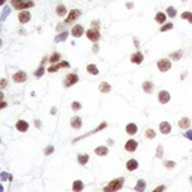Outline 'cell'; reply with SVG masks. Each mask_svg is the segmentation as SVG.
Listing matches in <instances>:
<instances>
[{
	"instance_id": "6da1fadb",
	"label": "cell",
	"mask_w": 192,
	"mask_h": 192,
	"mask_svg": "<svg viewBox=\"0 0 192 192\" xmlns=\"http://www.w3.org/2000/svg\"><path fill=\"white\" fill-rule=\"evenodd\" d=\"M123 185H125V179L123 177H117L114 180H111L108 185L104 186V192H117V191H120L122 188H123Z\"/></svg>"
},
{
	"instance_id": "7a4b0ae2",
	"label": "cell",
	"mask_w": 192,
	"mask_h": 192,
	"mask_svg": "<svg viewBox=\"0 0 192 192\" xmlns=\"http://www.w3.org/2000/svg\"><path fill=\"white\" fill-rule=\"evenodd\" d=\"M11 5L18 11H26V9H30V8L35 6L33 0H11Z\"/></svg>"
},
{
	"instance_id": "3957f363",
	"label": "cell",
	"mask_w": 192,
	"mask_h": 192,
	"mask_svg": "<svg viewBox=\"0 0 192 192\" xmlns=\"http://www.w3.org/2000/svg\"><path fill=\"white\" fill-rule=\"evenodd\" d=\"M78 75L75 74V72H71V74H68L66 77H65V80H63V86L65 87H72V86H75L77 83H78Z\"/></svg>"
},
{
	"instance_id": "277c9868",
	"label": "cell",
	"mask_w": 192,
	"mask_h": 192,
	"mask_svg": "<svg viewBox=\"0 0 192 192\" xmlns=\"http://www.w3.org/2000/svg\"><path fill=\"white\" fill-rule=\"evenodd\" d=\"M158 69L161 72H168L171 69V60L168 59H161L158 60Z\"/></svg>"
},
{
	"instance_id": "5b68a950",
	"label": "cell",
	"mask_w": 192,
	"mask_h": 192,
	"mask_svg": "<svg viewBox=\"0 0 192 192\" xmlns=\"http://www.w3.org/2000/svg\"><path fill=\"white\" fill-rule=\"evenodd\" d=\"M86 36H87V39H89V41H92V42H95V44L101 39L99 30H96V29H89V30L86 32Z\"/></svg>"
},
{
	"instance_id": "8992f818",
	"label": "cell",
	"mask_w": 192,
	"mask_h": 192,
	"mask_svg": "<svg viewBox=\"0 0 192 192\" xmlns=\"http://www.w3.org/2000/svg\"><path fill=\"white\" fill-rule=\"evenodd\" d=\"M170 99H171L170 92H167V90H161V92L158 93V101H159L161 104H168Z\"/></svg>"
},
{
	"instance_id": "52a82bcc",
	"label": "cell",
	"mask_w": 192,
	"mask_h": 192,
	"mask_svg": "<svg viewBox=\"0 0 192 192\" xmlns=\"http://www.w3.org/2000/svg\"><path fill=\"white\" fill-rule=\"evenodd\" d=\"M80 15H81V11H80V9H72L71 12L68 14V17H66V23L69 24V23L75 21V20H77L78 17H80Z\"/></svg>"
},
{
	"instance_id": "ba28073f",
	"label": "cell",
	"mask_w": 192,
	"mask_h": 192,
	"mask_svg": "<svg viewBox=\"0 0 192 192\" xmlns=\"http://www.w3.org/2000/svg\"><path fill=\"white\" fill-rule=\"evenodd\" d=\"M12 80H14L15 83H24L26 80H27V74L23 72V71H18V72H15V74H14Z\"/></svg>"
},
{
	"instance_id": "9c48e42d",
	"label": "cell",
	"mask_w": 192,
	"mask_h": 192,
	"mask_svg": "<svg viewBox=\"0 0 192 192\" xmlns=\"http://www.w3.org/2000/svg\"><path fill=\"white\" fill-rule=\"evenodd\" d=\"M159 131H161V134L168 135V134L171 132V123H170V122H161V125H159Z\"/></svg>"
},
{
	"instance_id": "30bf717a",
	"label": "cell",
	"mask_w": 192,
	"mask_h": 192,
	"mask_svg": "<svg viewBox=\"0 0 192 192\" xmlns=\"http://www.w3.org/2000/svg\"><path fill=\"white\" fill-rule=\"evenodd\" d=\"M137 147H138V143L135 141V140H128L126 144H125V150L132 153V152H135V150H137Z\"/></svg>"
},
{
	"instance_id": "8fae6325",
	"label": "cell",
	"mask_w": 192,
	"mask_h": 192,
	"mask_svg": "<svg viewBox=\"0 0 192 192\" xmlns=\"http://www.w3.org/2000/svg\"><path fill=\"white\" fill-rule=\"evenodd\" d=\"M30 18H32V15H30V12H27V11H21V12L18 14V21H20L21 24L29 23Z\"/></svg>"
},
{
	"instance_id": "7c38bea8",
	"label": "cell",
	"mask_w": 192,
	"mask_h": 192,
	"mask_svg": "<svg viewBox=\"0 0 192 192\" xmlns=\"http://www.w3.org/2000/svg\"><path fill=\"white\" fill-rule=\"evenodd\" d=\"M143 60H144V56H143V53H140V51H137V53H134L132 56H131V62H132L134 65L143 63Z\"/></svg>"
},
{
	"instance_id": "4fadbf2b",
	"label": "cell",
	"mask_w": 192,
	"mask_h": 192,
	"mask_svg": "<svg viewBox=\"0 0 192 192\" xmlns=\"http://www.w3.org/2000/svg\"><path fill=\"white\" fill-rule=\"evenodd\" d=\"M83 33H84V27H83L81 24H77V26H74V27H72V36L74 38L83 36Z\"/></svg>"
},
{
	"instance_id": "5bb4252c",
	"label": "cell",
	"mask_w": 192,
	"mask_h": 192,
	"mask_svg": "<svg viewBox=\"0 0 192 192\" xmlns=\"http://www.w3.org/2000/svg\"><path fill=\"white\" fill-rule=\"evenodd\" d=\"M17 131H20V132H27V129H29V123L26 120H18L17 122V125H15Z\"/></svg>"
},
{
	"instance_id": "9a60e30c",
	"label": "cell",
	"mask_w": 192,
	"mask_h": 192,
	"mask_svg": "<svg viewBox=\"0 0 192 192\" xmlns=\"http://www.w3.org/2000/svg\"><path fill=\"white\" fill-rule=\"evenodd\" d=\"M125 131H126L128 135H135V134L138 132V126H137L135 123H128L126 128H125Z\"/></svg>"
},
{
	"instance_id": "2e32d148",
	"label": "cell",
	"mask_w": 192,
	"mask_h": 192,
	"mask_svg": "<svg viewBox=\"0 0 192 192\" xmlns=\"http://www.w3.org/2000/svg\"><path fill=\"white\" fill-rule=\"evenodd\" d=\"M81 125H83L81 117L75 116V117H72V119H71V126H72L74 129H80V128H81Z\"/></svg>"
},
{
	"instance_id": "e0dca14e",
	"label": "cell",
	"mask_w": 192,
	"mask_h": 192,
	"mask_svg": "<svg viewBox=\"0 0 192 192\" xmlns=\"http://www.w3.org/2000/svg\"><path fill=\"white\" fill-rule=\"evenodd\" d=\"M189 126H191V119L182 117V119L179 120V128H180V129H189Z\"/></svg>"
},
{
	"instance_id": "ac0fdd59",
	"label": "cell",
	"mask_w": 192,
	"mask_h": 192,
	"mask_svg": "<svg viewBox=\"0 0 192 192\" xmlns=\"http://www.w3.org/2000/svg\"><path fill=\"white\" fill-rule=\"evenodd\" d=\"M138 168V161L137 159H129L126 162V170L128 171H135Z\"/></svg>"
},
{
	"instance_id": "d6986e66",
	"label": "cell",
	"mask_w": 192,
	"mask_h": 192,
	"mask_svg": "<svg viewBox=\"0 0 192 192\" xmlns=\"http://www.w3.org/2000/svg\"><path fill=\"white\" fill-rule=\"evenodd\" d=\"M146 188H147V183H146L143 179L137 180V185H135V191H137V192H144Z\"/></svg>"
},
{
	"instance_id": "ffe728a7",
	"label": "cell",
	"mask_w": 192,
	"mask_h": 192,
	"mask_svg": "<svg viewBox=\"0 0 192 192\" xmlns=\"http://www.w3.org/2000/svg\"><path fill=\"white\" fill-rule=\"evenodd\" d=\"M95 153L98 156H107L108 155V147L107 146H99V147L95 149Z\"/></svg>"
},
{
	"instance_id": "44dd1931",
	"label": "cell",
	"mask_w": 192,
	"mask_h": 192,
	"mask_svg": "<svg viewBox=\"0 0 192 192\" xmlns=\"http://www.w3.org/2000/svg\"><path fill=\"white\" fill-rule=\"evenodd\" d=\"M84 189V183L81 180H75L72 185V192H81Z\"/></svg>"
},
{
	"instance_id": "7402d4cb",
	"label": "cell",
	"mask_w": 192,
	"mask_h": 192,
	"mask_svg": "<svg viewBox=\"0 0 192 192\" xmlns=\"http://www.w3.org/2000/svg\"><path fill=\"white\" fill-rule=\"evenodd\" d=\"M155 20L158 24H165V21H167V14L165 12H158L155 17Z\"/></svg>"
},
{
	"instance_id": "603a6c76",
	"label": "cell",
	"mask_w": 192,
	"mask_h": 192,
	"mask_svg": "<svg viewBox=\"0 0 192 192\" xmlns=\"http://www.w3.org/2000/svg\"><path fill=\"white\" fill-rule=\"evenodd\" d=\"M99 90H101L102 93H108V92H111V86H110L107 81H102V83L99 84Z\"/></svg>"
},
{
	"instance_id": "cb8c5ba5",
	"label": "cell",
	"mask_w": 192,
	"mask_h": 192,
	"mask_svg": "<svg viewBox=\"0 0 192 192\" xmlns=\"http://www.w3.org/2000/svg\"><path fill=\"white\" fill-rule=\"evenodd\" d=\"M87 162H89V155H87V153H80V155H78V164L86 165Z\"/></svg>"
},
{
	"instance_id": "d4e9b609",
	"label": "cell",
	"mask_w": 192,
	"mask_h": 192,
	"mask_svg": "<svg viewBox=\"0 0 192 192\" xmlns=\"http://www.w3.org/2000/svg\"><path fill=\"white\" fill-rule=\"evenodd\" d=\"M87 72L89 74H92V75H98L99 74V69H98V66L96 65H87Z\"/></svg>"
},
{
	"instance_id": "484cf974",
	"label": "cell",
	"mask_w": 192,
	"mask_h": 192,
	"mask_svg": "<svg viewBox=\"0 0 192 192\" xmlns=\"http://www.w3.org/2000/svg\"><path fill=\"white\" fill-rule=\"evenodd\" d=\"M183 56V51L182 50H177V51H174V53L170 54V60H180Z\"/></svg>"
},
{
	"instance_id": "4316f807",
	"label": "cell",
	"mask_w": 192,
	"mask_h": 192,
	"mask_svg": "<svg viewBox=\"0 0 192 192\" xmlns=\"http://www.w3.org/2000/svg\"><path fill=\"white\" fill-rule=\"evenodd\" d=\"M56 14L59 15V17H65L68 12H66V8H65V5H59L57 8H56Z\"/></svg>"
},
{
	"instance_id": "83f0119b",
	"label": "cell",
	"mask_w": 192,
	"mask_h": 192,
	"mask_svg": "<svg viewBox=\"0 0 192 192\" xmlns=\"http://www.w3.org/2000/svg\"><path fill=\"white\" fill-rule=\"evenodd\" d=\"M143 90H144L146 93H152V92H153V84H152L150 81H144V83H143Z\"/></svg>"
},
{
	"instance_id": "f1b7e54d",
	"label": "cell",
	"mask_w": 192,
	"mask_h": 192,
	"mask_svg": "<svg viewBox=\"0 0 192 192\" xmlns=\"http://www.w3.org/2000/svg\"><path fill=\"white\" fill-rule=\"evenodd\" d=\"M48 60H50V63H53V65L59 63V60H60V53H57V51H56V53H53V54L50 56Z\"/></svg>"
},
{
	"instance_id": "f546056e",
	"label": "cell",
	"mask_w": 192,
	"mask_h": 192,
	"mask_svg": "<svg viewBox=\"0 0 192 192\" xmlns=\"http://www.w3.org/2000/svg\"><path fill=\"white\" fill-rule=\"evenodd\" d=\"M47 72V69L45 68H44V65H41L38 69H36V72H35V77H36V78H41L44 74H45Z\"/></svg>"
},
{
	"instance_id": "4dcf8cb0",
	"label": "cell",
	"mask_w": 192,
	"mask_h": 192,
	"mask_svg": "<svg viewBox=\"0 0 192 192\" xmlns=\"http://www.w3.org/2000/svg\"><path fill=\"white\" fill-rule=\"evenodd\" d=\"M105 128H107V122H102V123H101V125H99L98 128H96V129H93V131H92V132H89V134H87V135H90V134H96V132H99V131H102V129H105ZM87 135H86V137H87ZM83 138H84V137H83Z\"/></svg>"
},
{
	"instance_id": "1f68e13d",
	"label": "cell",
	"mask_w": 192,
	"mask_h": 192,
	"mask_svg": "<svg viewBox=\"0 0 192 192\" xmlns=\"http://www.w3.org/2000/svg\"><path fill=\"white\" fill-rule=\"evenodd\" d=\"M167 15H168V17H171V18H174V17L177 15L176 8H174V6H168V8H167Z\"/></svg>"
},
{
	"instance_id": "d6a6232c",
	"label": "cell",
	"mask_w": 192,
	"mask_h": 192,
	"mask_svg": "<svg viewBox=\"0 0 192 192\" xmlns=\"http://www.w3.org/2000/svg\"><path fill=\"white\" fill-rule=\"evenodd\" d=\"M180 18H182V20H188V21L192 24V12H189V11L183 12V14L180 15Z\"/></svg>"
},
{
	"instance_id": "836d02e7",
	"label": "cell",
	"mask_w": 192,
	"mask_h": 192,
	"mask_svg": "<svg viewBox=\"0 0 192 192\" xmlns=\"http://www.w3.org/2000/svg\"><path fill=\"white\" fill-rule=\"evenodd\" d=\"M68 32H62V33H60L59 35V36L56 38V42H63V41H66V38H68Z\"/></svg>"
},
{
	"instance_id": "e575fe53",
	"label": "cell",
	"mask_w": 192,
	"mask_h": 192,
	"mask_svg": "<svg viewBox=\"0 0 192 192\" xmlns=\"http://www.w3.org/2000/svg\"><path fill=\"white\" fill-rule=\"evenodd\" d=\"M59 69H62V68H60V62H59V63H56V65H53V66H50V68L47 69V72H50V74H53V72H56V71H59Z\"/></svg>"
},
{
	"instance_id": "d590c367",
	"label": "cell",
	"mask_w": 192,
	"mask_h": 192,
	"mask_svg": "<svg viewBox=\"0 0 192 192\" xmlns=\"http://www.w3.org/2000/svg\"><path fill=\"white\" fill-rule=\"evenodd\" d=\"M146 137L149 138V140H153V138L156 137V132H155L153 129H147V131H146Z\"/></svg>"
},
{
	"instance_id": "8d00e7d4",
	"label": "cell",
	"mask_w": 192,
	"mask_h": 192,
	"mask_svg": "<svg viewBox=\"0 0 192 192\" xmlns=\"http://www.w3.org/2000/svg\"><path fill=\"white\" fill-rule=\"evenodd\" d=\"M164 167L168 168V170H171V168L176 167V162H173V161H165V162H164Z\"/></svg>"
},
{
	"instance_id": "74e56055",
	"label": "cell",
	"mask_w": 192,
	"mask_h": 192,
	"mask_svg": "<svg viewBox=\"0 0 192 192\" xmlns=\"http://www.w3.org/2000/svg\"><path fill=\"white\" fill-rule=\"evenodd\" d=\"M0 180H12V176L3 171V173H0Z\"/></svg>"
},
{
	"instance_id": "f35d334b",
	"label": "cell",
	"mask_w": 192,
	"mask_h": 192,
	"mask_svg": "<svg viewBox=\"0 0 192 192\" xmlns=\"http://www.w3.org/2000/svg\"><path fill=\"white\" fill-rule=\"evenodd\" d=\"M174 27V24L173 23H168V24H164L162 27H161V32H167V30H171Z\"/></svg>"
},
{
	"instance_id": "ab89813d",
	"label": "cell",
	"mask_w": 192,
	"mask_h": 192,
	"mask_svg": "<svg viewBox=\"0 0 192 192\" xmlns=\"http://www.w3.org/2000/svg\"><path fill=\"white\" fill-rule=\"evenodd\" d=\"M71 107H72L74 111H78V110H81V104H80V102H77V101H74Z\"/></svg>"
},
{
	"instance_id": "60d3db41",
	"label": "cell",
	"mask_w": 192,
	"mask_h": 192,
	"mask_svg": "<svg viewBox=\"0 0 192 192\" xmlns=\"http://www.w3.org/2000/svg\"><path fill=\"white\" fill-rule=\"evenodd\" d=\"M162 152H164V147L158 146V150H156V158H162Z\"/></svg>"
},
{
	"instance_id": "b9f144b4",
	"label": "cell",
	"mask_w": 192,
	"mask_h": 192,
	"mask_svg": "<svg viewBox=\"0 0 192 192\" xmlns=\"http://www.w3.org/2000/svg\"><path fill=\"white\" fill-rule=\"evenodd\" d=\"M99 26H101V23H99L98 20H93V21H92V29H96V30H98Z\"/></svg>"
},
{
	"instance_id": "7bdbcfd3",
	"label": "cell",
	"mask_w": 192,
	"mask_h": 192,
	"mask_svg": "<svg viewBox=\"0 0 192 192\" xmlns=\"http://www.w3.org/2000/svg\"><path fill=\"white\" fill-rule=\"evenodd\" d=\"M6 86H8V80H5V78H2V80H0V90H2V89H5Z\"/></svg>"
},
{
	"instance_id": "ee69618b",
	"label": "cell",
	"mask_w": 192,
	"mask_h": 192,
	"mask_svg": "<svg viewBox=\"0 0 192 192\" xmlns=\"http://www.w3.org/2000/svg\"><path fill=\"white\" fill-rule=\"evenodd\" d=\"M53 152H54V147L53 146H50V147H47V149L44 150V153H45V155H50V153H53Z\"/></svg>"
},
{
	"instance_id": "f6af8a7d",
	"label": "cell",
	"mask_w": 192,
	"mask_h": 192,
	"mask_svg": "<svg viewBox=\"0 0 192 192\" xmlns=\"http://www.w3.org/2000/svg\"><path fill=\"white\" fill-rule=\"evenodd\" d=\"M185 137L192 141V129H188V131H186V132H185Z\"/></svg>"
},
{
	"instance_id": "bcb514c9",
	"label": "cell",
	"mask_w": 192,
	"mask_h": 192,
	"mask_svg": "<svg viewBox=\"0 0 192 192\" xmlns=\"http://www.w3.org/2000/svg\"><path fill=\"white\" fill-rule=\"evenodd\" d=\"M164 191H165V186H164V185H161V186H158V188H155L152 192H164Z\"/></svg>"
},
{
	"instance_id": "7dc6e473",
	"label": "cell",
	"mask_w": 192,
	"mask_h": 192,
	"mask_svg": "<svg viewBox=\"0 0 192 192\" xmlns=\"http://www.w3.org/2000/svg\"><path fill=\"white\" fill-rule=\"evenodd\" d=\"M8 14H9V8H6V9L3 11V15H2V20H5L6 17H8Z\"/></svg>"
},
{
	"instance_id": "c3c4849f",
	"label": "cell",
	"mask_w": 192,
	"mask_h": 192,
	"mask_svg": "<svg viewBox=\"0 0 192 192\" xmlns=\"http://www.w3.org/2000/svg\"><path fill=\"white\" fill-rule=\"evenodd\" d=\"M6 105H8V104H6L5 101H0V110H3V108H6Z\"/></svg>"
},
{
	"instance_id": "681fc988",
	"label": "cell",
	"mask_w": 192,
	"mask_h": 192,
	"mask_svg": "<svg viewBox=\"0 0 192 192\" xmlns=\"http://www.w3.org/2000/svg\"><path fill=\"white\" fill-rule=\"evenodd\" d=\"M60 68H69V63L68 62H60Z\"/></svg>"
},
{
	"instance_id": "f907efd6",
	"label": "cell",
	"mask_w": 192,
	"mask_h": 192,
	"mask_svg": "<svg viewBox=\"0 0 192 192\" xmlns=\"http://www.w3.org/2000/svg\"><path fill=\"white\" fill-rule=\"evenodd\" d=\"M98 51H99V47H98V44H95L93 45V53H98Z\"/></svg>"
},
{
	"instance_id": "816d5d0a",
	"label": "cell",
	"mask_w": 192,
	"mask_h": 192,
	"mask_svg": "<svg viewBox=\"0 0 192 192\" xmlns=\"http://www.w3.org/2000/svg\"><path fill=\"white\" fill-rule=\"evenodd\" d=\"M35 125H36L38 128H41V122H38V120H35Z\"/></svg>"
},
{
	"instance_id": "f5cc1de1",
	"label": "cell",
	"mask_w": 192,
	"mask_h": 192,
	"mask_svg": "<svg viewBox=\"0 0 192 192\" xmlns=\"http://www.w3.org/2000/svg\"><path fill=\"white\" fill-rule=\"evenodd\" d=\"M3 96H5V95L2 93V90H0V101H3Z\"/></svg>"
},
{
	"instance_id": "db71d44e",
	"label": "cell",
	"mask_w": 192,
	"mask_h": 192,
	"mask_svg": "<svg viewBox=\"0 0 192 192\" xmlns=\"http://www.w3.org/2000/svg\"><path fill=\"white\" fill-rule=\"evenodd\" d=\"M5 3H6V0H0V6H3Z\"/></svg>"
},
{
	"instance_id": "11a10c76",
	"label": "cell",
	"mask_w": 192,
	"mask_h": 192,
	"mask_svg": "<svg viewBox=\"0 0 192 192\" xmlns=\"http://www.w3.org/2000/svg\"><path fill=\"white\" fill-rule=\"evenodd\" d=\"M0 192H3V186L2 185H0Z\"/></svg>"
},
{
	"instance_id": "9f6ffc18",
	"label": "cell",
	"mask_w": 192,
	"mask_h": 192,
	"mask_svg": "<svg viewBox=\"0 0 192 192\" xmlns=\"http://www.w3.org/2000/svg\"><path fill=\"white\" fill-rule=\"evenodd\" d=\"M189 182H191V185H192V176H191V177H189Z\"/></svg>"
},
{
	"instance_id": "6f0895ef",
	"label": "cell",
	"mask_w": 192,
	"mask_h": 192,
	"mask_svg": "<svg viewBox=\"0 0 192 192\" xmlns=\"http://www.w3.org/2000/svg\"><path fill=\"white\" fill-rule=\"evenodd\" d=\"M0 47H2V39H0Z\"/></svg>"
},
{
	"instance_id": "680465c9",
	"label": "cell",
	"mask_w": 192,
	"mask_h": 192,
	"mask_svg": "<svg viewBox=\"0 0 192 192\" xmlns=\"http://www.w3.org/2000/svg\"><path fill=\"white\" fill-rule=\"evenodd\" d=\"M183 2H186V0H183Z\"/></svg>"
}]
</instances>
